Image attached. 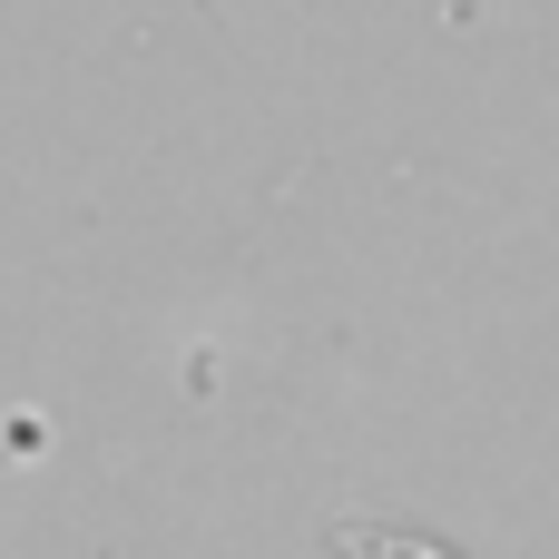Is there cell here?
<instances>
[{"label":"cell","mask_w":559,"mask_h":559,"mask_svg":"<svg viewBox=\"0 0 559 559\" xmlns=\"http://www.w3.org/2000/svg\"><path fill=\"white\" fill-rule=\"evenodd\" d=\"M334 550L344 559H462V550H442V540H423V531H373V521H344Z\"/></svg>","instance_id":"obj_1"}]
</instances>
